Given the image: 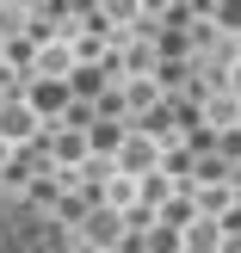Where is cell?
Masks as SVG:
<instances>
[{
	"label": "cell",
	"mask_w": 241,
	"mask_h": 253,
	"mask_svg": "<svg viewBox=\"0 0 241 253\" xmlns=\"http://www.w3.org/2000/svg\"><path fill=\"white\" fill-rule=\"evenodd\" d=\"M186 247L192 253H217V222H198V229L186 235Z\"/></svg>",
	"instance_id": "obj_1"
},
{
	"label": "cell",
	"mask_w": 241,
	"mask_h": 253,
	"mask_svg": "<svg viewBox=\"0 0 241 253\" xmlns=\"http://www.w3.org/2000/svg\"><path fill=\"white\" fill-rule=\"evenodd\" d=\"M136 12H143V0H105V19H124V25H130Z\"/></svg>",
	"instance_id": "obj_2"
},
{
	"label": "cell",
	"mask_w": 241,
	"mask_h": 253,
	"mask_svg": "<svg viewBox=\"0 0 241 253\" xmlns=\"http://www.w3.org/2000/svg\"><path fill=\"white\" fill-rule=\"evenodd\" d=\"M229 86H235V99H241V62H235V74H229Z\"/></svg>",
	"instance_id": "obj_3"
}]
</instances>
